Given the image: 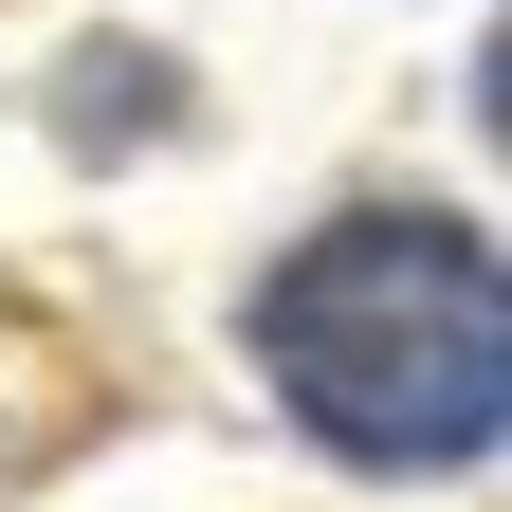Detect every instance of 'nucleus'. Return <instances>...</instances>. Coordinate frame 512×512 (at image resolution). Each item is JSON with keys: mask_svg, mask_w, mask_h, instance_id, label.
<instances>
[{"mask_svg": "<svg viewBox=\"0 0 512 512\" xmlns=\"http://www.w3.org/2000/svg\"><path fill=\"white\" fill-rule=\"evenodd\" d=\"M256 366L275 403L366 476H439V458H494L512 421V275L476 220H421V202H348L330 238H293L256 275Z\"/></svg>", "mask_w": 512, "mask_h": 512, "instance_id": "obj_1", "label": "nucleus"}]
</instances>
